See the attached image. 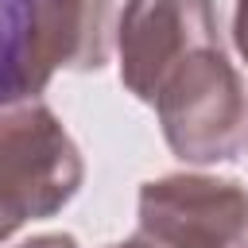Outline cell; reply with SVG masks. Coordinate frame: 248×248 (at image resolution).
Returning a JSON list of instances; mask_svg holds the SVG:
<instances>
[{
  "instance_id": "obj_5",
  "label": "cell",
  "mask_w": 248,
  "mask_h": 248,
  "mask_svg": "<svg viewBox=\"0 0 248 248\" xmlns=\"http://www.w3.org/2000/svg\"><path fill=\"white\" fill-rule=\"evenodd\" d=\"M217 43H225L217 0H124L116 23L120 85L151 105L163 78L186 54Z\"/></svg>"
},
{
  "instance_id": "obj_8",
  "label": "cell",
  "mask_w": 248,
  "mask_h": 248,
  "mask_svg": "<svg viewBox=\"0 0 248 248\" xmlns=\"http://www.w3.org/2000/svg\"><path fill=\"white\" fill-rule=\"evenodd\" d=\"M105 248H155L147 236H140V232H132V236H124V240H116V244H105Z\"/></svg>"
},
{
  "instance_id": "obj_4",
  "label": "cell",
  "mask_w": 248,
  "mask_h": 248,
  "mask_svg": "<svg viewBox=\"0 0 248 248\" xmlns=\"http://www.w3.org/2000/svg\"><path fill=\"white\" fill-rule=\"evenodd\" d=\"M136 232L155 248H248V186L202 170L140 186Z\"/></svg>"
},
{
  "instance_id": "obj_7",
  "label": "cell",
  "mask_w": 248,
  "mask_h": 248,
  "mask_svg": "<svg viewBox=\"0 0 248 248\" xmlns=\"http://www.w3.org/2000/svg\"><path fill=\"white\" fill-rule=\"evenodd\" d=\"M8 248H81V244L70 232H39V236H27V240L8 244Z\"/></svg>"
},
{
  "instance_id": "obj_3",
  "label": "cell",
  "mask_w": 248,
  "mask_h": 248,
  "mask_svg": "<svg viewBox=\"0 0 248 248\" xmlns=\"http://www.w3.org/2000/svg\"><path fill=\"white\" fill-rule=\"evenodd\" d=\"M85 182V159L58 112L43 101L4 105L0 116V232L62 213Z\"/></svg>"
},
{
  "instance_id": "obj_6",
  "label": "cell",
  "mask_w": 248,
  "mask_h": 248,
  "mask_svg": "<svg viewBox=\"0 0 248 248\" xmlns=\"http://www.w3.org/2000/svg\"><path fill=\"white\" fill-rule=\"evenodd\" d=\"M232 46L248 66V0H236L232 8Z\"/></svg>"
},
{
  "instance_id": "obj_1",
  "label": "cell",
  "mask_w": 248,
  "mask_h": 248,
  "mask_svg": "<svg viewBox=\"0 0 248 248\" xmlns=\"http://www.w3.org/2000/svg\"><path fill=\"white\" fill-rule=\"evenodd\" d=\"M116 0H4V105L39 101L58 70H105L116 54Z\"/></svg>"
},
{
  "instance_id": "obj_2",
  "label": "cell",
  "mask_w": 248,
  "mask_h": 248,
  "mask_svg": "<svg viewBox=\"0 0 248 248\" xmlns=\"http://www.w3.org/2000/svg\"><path fill=\"white\" fill-rule=\"evenodd\" d=\"M151 108L167 147L190 167L232 163L248 147V81L225 43L186 54L163 78Z\"/></svg>"
}]
</instances>
